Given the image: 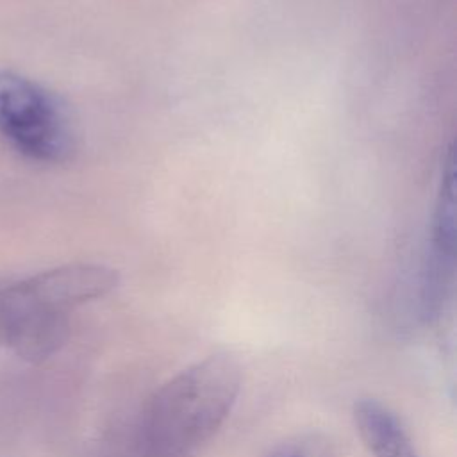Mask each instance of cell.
<instances>
[{
	"mask_svg": "<svg viewBox=\"0 0 457 457\" xmlns=\"http://www.w3.org/2000/svg\"><path fill=\"white\" fill-rule=\"evenodd\" d=\"M241 377L234 357L214 353L168 378L143 409L137 457H195L228 418Z\"/></svg>",
	"mask_w": 457,
	"mask_h": 457,
	"instance_id": "cell-1",
	"label": "cell"
},
{
	"mask_svg": "<svg viewBox=\"0 0 457 457\" xmlns=\"http://www.w3.org/2000/svg\"><path fill=\"white\" fill-rule=\"evenodd\" d=\"M118 280L109 266L75 262L0 284V343L27 361L52 357L68 339L70 312L105 296Z\"/></svg>",
	"mask_w": 457,
	"mask_h": 457,
	"instance_id": "cell-2",
	"label": "cell"
},
{
	"mask_svg": "<svg viewBox=\"0 0 457 457\" xmlns=\"http://www.w3.org/2000/svg\"><path fill=\"white\" fill-rule=\"evenodd\" d=\"M0 137L37 164H64L77 150L75 125L64 100L14 70H0Z\"/></svg>",
	"mask_w": 457,
	"mask_h": 457,
	"instance_id": "cell-3",
	"label": "cell"
},
{
	"mask_svg": "<svg viewBox=\"0 0 457 457\" xmlns=\"http://www.w3.org/2000/svg\"><path fill=\"white\" fill-rule=\"evenodd\" d=\"M455 170L453 150H446L441 170L439 189L430 220V239L420 273L418 286V316L430 323L445 309L453 280L455 262Z\"/></svg>",
	"mask_w": 457,
	"mask_h": 457,
	"instance_id": "cell-4",
	"label": "cell"
},
{
	"mask_svg": "<svg viewBox=\"0 0 457 457\" xmlns=\"http://www.w3.org/2000/svg\"><path fill=\"white\" fill-rule=\"evenodd\" d=\"M353 421L371 457H418L398 416L378 400L362 398L355 402Z\"/></svg>",
	"mask_w": 457,
	"mask_h": 457,
	"instance_id": "cell-5",
	"label": "cell"
},
{
	"mask_svg": "<svg viewBox=\"0 0 457 457\" xmlns=\"http://www.w3.org/2000/svg\"><path fill=\"white\" fill-rule=\"evenodd\" d=\"M270 457H334V448L325 436L309 432L280 443Z\"/></svg>",
	"mask_w": 457,
	"mask_h": 457,
	"instance_id": "cell-6",
	"label": "cell"
}]
</instances>
